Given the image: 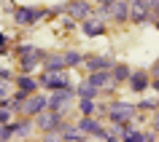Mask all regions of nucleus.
I'll return each instance as SVG.
<instances>
[{
	"label": "nucleus",
	"mask_w": 159,
	"mask_h": 142,
	"mask_svg": "<svg viewBox=\"0 0 159 142\" xmlns=\"http://www.w3.org/2000/svg\"><path fill=\"white\" fill-rule=\"evenodd\" d=\"M43 70H46V73L67 70V65H65V56H62V54H49V56H46V62H43Z\"/></svg>",
	"instance_id": "obj_18"
},
{
	"label": "nucleus",
	"mask_w": 159,
	"mask_h": 142,
	"mask_svg": "<svg viewBox=\"0 0 159 142\" xmlns=\"http://www.w3.org/2000/svg\"><path fill=\"white\" fill-rule=\"evenodd\" d=\"M154 132L159 134V110H157V113H154Z\"/></svg>",
	"instance_id": "obj_29"
},
{
	"label": "nucleus",
	"mask_w": 159,
	"mask_h": 142,
	"mask_svg": "<svg viewBox=\"0 0 159 142\" xmlns=\"http://www.w3.org/2000/svg\"><path fill=\"white\" fill-rule=\"evenodd\" d=\"M8 129H11V134H14V140H19V137L30 134V129H33V118L27 115V118H22V121H11Z\"/></svg>",
	"instance_id": "obj_16"
},
{
	"label": "nucleus",
	"mask_w": 159,
	"mask_h": 142,
	"mask_svg": "<svg viewBox=\"0 0 159 142\" xmlns=\"http://www.w3.org/2000/svg\"><path fill=\"white\" fill-rule=\"evenodd\" d=\"M43 16H46V11L35 8V6H16L14 8V24H19V27H33Z\"/></svg>",
	"instance_id": "obj_2"
},
{
	"label": "nucleus",
	"mask_w": 159,
	"mask_h": 142,
	"mask_svg": "<svg viewBox=\"0 0 159 142\" xmlns=\"http://www.w3.org/2000/svg\"><path fill=\"white\" fill-rule=\"evenodd\" d=\"M14 83H16V89H22L25 94H35L38 86H41V81H35L33 73H19V75L14 78Z\"/></svg>",
	"instance_id": "obj_13"
},
{
	"label": "nucleus",
	"mask_w": 159,
	"mask_h": 142,
	"mask_svg": "<svg viewBox=\"0 0 159 142\" xmlns=\"http://www.w3.org/2000/svg\"><path fill=\"white\" fill-rule=\"evenodd\" d=\"M157 105H159L157 99H143V102H140V107H146V110H154Z\"/></svg>",
	"instance_id": "obj_28"
},
{
	"label": "nucleus",
	"mask_w": 159,
	"mask_h": 142,
	"mask_svg": "<svg viewBox=\"0 0 159 142\" xmlns=\"http://www.w3.org/2000/svg\"><path fill=\"white\" fill-rule=\"evenodd\" d=\"M81 32L86 35V38H97V35H105V22L102 19H97L92 14L89 19H84L81 22Z\"/></svg>",
	"instance_id": "obj_12"
},
{
	"label": "nucleus",
	"mask_w": 159,
	"mask_h": 142,
	"mask_svg": "<svg viewBox=\"0 0 159 142\" xmlns=\"http://www.w3.org/2000/svg\"><path fill=\"white\" fill-rule=\"evenodd\" d=\"M38 46H30V43H25V46H19L16 48V56H25V54H30V51H35Z\"/></svg>",
	"instance_id": "obj_26"
},
{
	"label": "nucleus",
	"mask_w": 159,
	"mask_h": 142,
	"mask_svg": "<svg viewBox=\"0 0 159 142\" xmlns=\"http://www.w3.org/2000/svg\"><path fill=\"white\" fill-rule=\"evenodd\" d=\"M75 97H78V99H97V97H100V89H94L92 83H78L75 86Z\"/></svg>",
	"instance_id": "obj_19"
},
{
	"label": "nucleus",
	"mask_w": 159,
	"mask_h": 142,
	"mask_svg": "<svg viewBox=\"0 0 159 142\" xmlns=\"http://www.w3.org/2000/svg\"><path fill=\"white\" fill-rule=\"evenodd\" d=\"M14 121V107H8L6 102H0V126Z\"/></svg>",
	"instance_id": "obj_24"
},
{
	"label": "nucleus",
	"mask_w": 159,
	"mask_h": 142,
	"mask_svg": "<svg viewBox=\"0 0 159 142\" xmlns=\"http://www.w3.org/2000/svg\"><path fill=\"white\" fill-rule=\"evenodd\" d=\"M62 56H65V65H67V67H78L81 62H84V56H81L78 51H65Z\"/></svg>",
	"instance_id": "obj_23"
},
{
	"label": "nucleus",
	"mask_w": 159,
	"mask_h": 142,
	"mask_svg": "<svg viewBox=\"0 0 159 142\" xmlns=\"http://www.w3.org/2000/svg\"><path fill=\"white\" fill-rule=\"evenodd\" d=\"M111 75H113V83H127V81H129V75H132V70L119 62V65L111 67Z\"/></svg>",
	"instance_id": "obj_21"
},
{
	"label": "nucleus",
	"mask_w": 159,
	"mask_h": 142,
	"mask_svg": "<svg viewBox=\"0 0 159 142\" xmlns=\"http://www.w3.org/2000/svg\"><path fill=\"white\" fill-rule=\"evenodd\" d=\"M86 83H92L94 89H111L113 86V75H111V70H92L89 75H86Z\"/></svg>",
	"instance_id": "obj_11"
},
{
	"label": "nucleus",
	"mask_w": 159,
	"mask_h": 142,
	"mask_svg": "<svg viewBox=\"0 0 159 142\" xmlns=\"http://www.w3.org/2000/svg\"><path fill=\"white\" fill-rule=\"evenodd\" d=\"M65 113L62 110H43L41 115H35V126L38 129H43V132H51V134H59L62 129H65Z\"/></svg>",
	"instance_id": "obj_1"
},
{
	"label": "nucleus",
	"mask_w": 159,
	"mask_h": 142,
	"mask_svg": "<svg viewBox=\"0 0 159 142\" xmlns=\"http://www.w3.org/2000/svg\"><path fill=\"white\" fill-rule=\"evenodd\" d=\"M78 113L81 115H94L97 113V99H78Z\"/></svg>",
	"instance_id": "obj_22"
},
{
	"label": "nucleus",
	"mask_w": 159,
	"mask_h": 142,
	"mask_svg": "<svg viewBox=\"0 0 159 142\" xmlns=\"http://www.w3.org/2000/svg\"><path fill=\"white\" fill-rule=\"evenodd\" d=\"M151 75H154V81H151V86H154V91L159 94V65L154 67V70H151Z\"/></svg>",
	"instance_id": "obj_27"
},
{
	"label": "nucleus",
	"mask_w": 159,
	"mask_h": 142,
	"mask_svg": "<svg viewBox=\"0 0 159 142\" xmlns=\"http://www.w3.org/2000/svg\"><path fill=\"white\" fill-rule=\"evenodd\" d=\"M84 62H86V70H89V73H92V70H111V67H113V59H108V56H97V54L86 56Z\"/></svg>",
	"instance_id": "obj_17"
},
{
	"label": "nucleus",
	"mask_w": 159,
	"mask_h": 142,
	"mask_svg": "<svg viewBox=\"0 0 159 142\" xmlns=\"http://www.w3.org/2000/svg\"><path fill=\"white\" fill-rule=\"evenodd\" d=\"M129 89H132L135 94H146L151 86V75L146 73V70H132V75H129Z\"/></svg>",
	"instance_id": "obj_9"
},
{
	"label": "nucleus",
	"mask_w": 159,
	"mask_h": 142,
	"mask_svg": "<svg viewBox=\"0 0 159 142\" xmlns=\"http://www.w3.org/2000/svg\"><path fill=\"white\" fill-rule=\"evenodd\" d=\"M111 19L113 22H129V0H116L113 8H111Z\"/></svg>",
	"instance_id": "obj_14"
},
{
	"label": "nucleus",
	"mask_w": 159,
	"mask_h": 142,
	"mask_svg": "<svg viewBox=\"0 0 159 142\" xmlns=\"http://www.w3.org/2000/svg\"><path fill=\"white\" fill-rule=\"evenodd\" d=\"M3 43H6V35H0V46H3Z\"/></svg>",
	"instance_id": "obj_30"
},
{
	"label": "nucleus",
	"mask_w": 159,
	"mask_h": 142,
	"mask_svg": "<svg viewBox=\"0 0 159 142\" xmlns=\"http://www.w3.org/2000/svg\"><path fill=\"white\" fill-rule=\"evenodd\" d=\"M41 81L43 89H49V91H62V89H73L70 81H67V70H57V73H46L43 70V75L38 78Z\"/></svg>",
	"instance_id": "obj_3"
},
{
	"label": "nucleus",
	"mask_w": 159,
	"mask_h": 142,
	"mask_svg": "<svg viewBox=\"0 0 159 142\" xmlns=\"http://www.w3.org/2000/svg\"><path fill=\"white\" fill-rule=\"evenodd\" d=\"M43 110H49V97H43V94H30L27 97V102H25V115H30V118H35V115H41Z\"/></svg>",
	"instance_id": "obj_8"
},
{
	"label": "nucleus",
	"mask_w": 159,
	"mask_h": 142,
	"mask_svg": "<svg viewBox=\"0 0 159 142\" xmlns=\"http://www.w3.org/2000/svg\"><path fill=\"white\" fill-rule=\"evenodd\" d=\"M65 14L70 19H75V22H84V19H89L94 14V6L89 3V0H73V3L65 6Z\"/></svg>",
	"instance_id": "obj_5"
},
{
	"label": "nucleus",
	"mask_w": 159,
	"mask_h": 142,
	"mask_svg": "<svg viewBox=\"0 0 159 142\" xmlns=\"http://www.w3.org/2000/svg\"><path fill=\"white\" fill-rule=\"evenodd\" d=\"M75 97V89H62V91H51L49 97V107L51 110H62L65 113V107L70 105V99Z\"/></svg>",
	"instance_id": "obj_10"
},
{
	"label": "nucleus",
	"mask_w": 159,
	"mask_h": 142,
	"mask_svg": "<svg viewBox=\"0 0 159 142\" xmlns=\"http://www.w3.org/2000/svg\"><path fill=\"white\" fill-rule=\"evenodd\" d=\"M105 113H108L111 123H121L127 118H135V105H129V102H113Z\"/></svg>",
	"instance_id": "obj_6"
},
{
	"label": "nucleus",
	"mask_w": 159,
	"mask_h": 142,
	"mask_svg": "<svg viewBox=\"0 0 159 142\" xmlns=\"http://www.w3.org/2000/svg\"><path fill=\"white\" fill-rule=\"evenodd\" d=\"M59 140H67V142H84L86 134L78 129V126H65L62 132H59Z\"/></svg>",
	"instance_id": "obj_20"
},
{
	"label": "nucleus",
	"mask_w": 159,
	"mask_h": 142,
	"mask_svg": "<svg viewBox=\"0 0 159 142\" xmlns=\"http://www.w3.org/2000/svg\"><path fill=\"white\" fill-rule=\"evenodd\" d=\"M75 126H78V129H81L84 134H92L94 140H113V134H111V132H105V129H102V126L97 123V121H94L92 115H81Z\"/></svg>",
	"instance_id": "obj_4"
},
{
	"label": "nucleus",
	"mask_w": 159,
	"mask_h": 142,
	"mask_svg": "<svg viewBox=\"0 0 159 142\" xmlns=\"http://www.w3.org/2000/svg\"><path fill=\"white\" fill-rule=\"evenodd\" d=\"M14 73H11V70H6V67H0V81H6V83H14Z\"/></svg>",
	"instance_id": "obj_25"
},
{
	"label": "nucleus",
	"mask_w": 159,
	"mask_h": 142,
	"mask_svg": "<svg viewBox=\"0 0 159 142\" xmlns=\"http://www.w3.org/2000/svg\"><path fill=\"white\" fill-rule=\"evenodd\" d=\"M154 140H159L157 132H140V129H132L121 137V142H154Z\"/></svg>",
	"instance_id": "obj_15"
},
{
	"label": "nucleus",
	"mask_w": 159,
	"mask_h": 142,
	"mask_svg": "<svg viewBox=\"0 0 159 142\" xmlns=\"http://www.w3.org/2000/svg\"><path fill=\"white\" fill-rule=\"evenodd\" d=\"M148 19H154L148 3H146V0H129V22H132V24H143V22H148Z\"/></svg>",
	"instance_id": "obj_7"
},
{
	"label": "nucleus",
	"mask_w": 159,
	"mask_h": 142,
	"mask_svg": "<svg viewBox=\"0 0 159 142\" xmlns=\"http://www.w3.org/2000/svg\"><path fill=\"white\" fill-rule=\"evenodd\" d=\"M154 24H157V32H159V19H154Z\"/></svg>",
	"instance_id": "obj_31"
}]
</instances>
